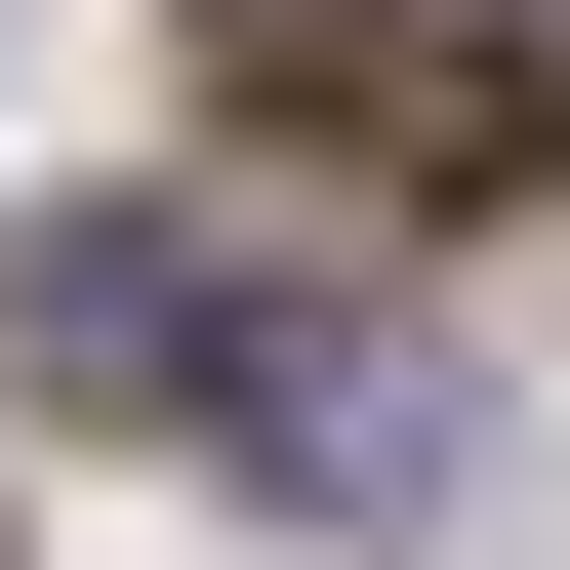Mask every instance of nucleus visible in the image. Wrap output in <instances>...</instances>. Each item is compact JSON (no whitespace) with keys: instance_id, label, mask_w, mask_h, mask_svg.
Listing matches in <instances>:
<instances>
[{"instance_id":"f257e3e1","label":"nucleus","mask_w":570,"mask_h":570,"mask_svg":"<svg viewBox=\"0 0 570 570\" xmlns=\"http://www.w3.org/2000/svg\"><path fill=\"white\" fill-rule=\"evenodd\" d=\"M41 367H122V407H204V449H285L326 530H407V489H449V367H407V326H326V285H245V245H82V285H41Z\"/></svg>"}]
</instances>
